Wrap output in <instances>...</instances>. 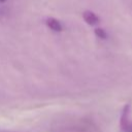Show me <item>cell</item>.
Segmentation results:
<instances>
[{"label": "cell", "instance_id": "obj_1", "mask_svg": "<svg viewBox=\"0 0 132 132\" xmlns=\"http://www.w3.org/2000/svg\"><path fill=\"white\" fill-rule=\"evenodd\" d=\"M82 18H84L85 22H86L87 24H89L90 26H97V25L100 23L99 16H98L96 13H94L93 11H91V10H86V11H84Z\"/></svg>", "mask_w": 132, "mask_h": 132}, {"label": "cell", "instance_id": "obj_2", "mask_svg": "<svg viewBox=\"0 0 132 132\" xmlns=\"http://www.w3.org/2000/svg\"><path fill=\"white\" fill-rule=\"evenodd\" d=\"M45 24H46V26L51 30H53L55 32H61L62 31V25H61V23L58 20L54 19V18H47L45 20Z\"/></svg>", "mask_w": 132, "mask_h": 132}, {"label": "cell", "instance_id": "obj_3", "mask_svg": "<svg viewBox=\"0 0 132 132\" xmlns=\"http://www.w3.org/2000/svg\"><path fill=\"white\" fill-rule=\"evenodd\" d=\"M95 35L97 36V37H99L100 39H106L107 38V33H106V31L104 30V29H102V28H96L95 29Z\"/></svg>", "mask_w": 132, "mask_h": 132}, {"label": "cell", "instance_id": "obj_4", "mask_svg": "<svg viewBox=\"0 0 132 132\" xmlns=\"http://www.w3.org/2000/svg\"><path fill=\"white\" fill-rule=\"evenodd\" d=\"M4 1H5V0H0V2H4Z\"/></svg>", "mask_w": 132, "mask_h": 132}]
</instances>
